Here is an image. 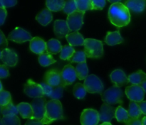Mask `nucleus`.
I'll list each match as a JSON object with an SVG mask.
<instances>
[{
  "instance_id": "22",
  "label": "nucleus",
  "mask_w": 146,
  "mask_h": 125,
  "mask_svg": "<svg viewBox=\"0 0 146 125\" xmlns=\"http://www.w3.org/2000/svg\"><path fill=\"white\" fill-rule=\"evenodd\" d=\"M36 21L41 24L42 26H46L52 21L53 15L51 11L48 9H44L41 11H40L36 16Z\"/></svg>"
},
{
  "instance_id": "32",
  "label": "nucleus",
  "mask_w": 146,
  "mask_h": 125,
  "mask_svg": "<svg viewBox=\"0 0 146 125\" xmlns=\"http://www.w3.org/2000/svg\"><path fill=\"white\" fill-rule=\"evenodd\" d=\"M77 10L85 13L88 10H93V3L91 0H76Z\"/></svg>"
},
{
  "instance_id": "8",
  "label": "nucleus",
  "mask_w": 146,
  "mask_h": 125,
  "mask_svg": "<svg viewBox=\"0 0 146 125\" xmlns=\"http://www.w3.org/2000/svg\"><path fill=\"white\" fill-rule=\"evenodd\" d=\"M24 93L29 97L38 98L44 96V90L40 84L34 82L31 79H29L24 85Z\"/></svg>"
},
{
  "instance_id": "29",
  "label": "nucleus",
  "mask_w": 146,
  "mask_h": 125,
  "mask_svg": "<svg viewBox=\"0 0 146 125\" xmlns=\"http://www.w3.org/2000/svg\"><path fill=\"white\" fill-rule=\"evenodd\" d=\"M115 117L118 122H122V123L125 124L130 119L128 111L125 110L122 106H118V107L115 109Z\"/></svg>"
},
{
  "instance_id": "9",
  "label": "nucleus",
  "mask_w": 146,
  "mask_h": 125,
  "mask_svg": "<svg viewBox=\"0 0 146 125\" xmlns=\"http://www.w3.org/2000/svg\"><path fill=\"white\" fill-rule=\"evenodd\" d=\"M44 82L53 88L62 86L61 72L58 69L53 68L46 72L44 77Z\"/></svg>"
},
{
  "instance_id": "54",
  "label": "nucleus",
  "mask_w": 146,
  "mask_h": 125,
  "mask_svg": "<svg viewBox=\"0 0 146 125\" xmlns=\"http://www.w3.org/2000/svg\"><path fill=\"white\" fill-rule=\"evenodd\" d=\"M1 90H3V86H2V84H1V81H0V92H1Z\"/></svg>"
},
{
  "instance_id": "44",
  "label": "nucleus",
  "mask_w": 146,
  "mask_h": 125,
  "mask_svg": "<svg viewBox=\"0 0 146 125\" xmlns=\"http://www.w3.org/2000/svg\"><path fill=\"white\" fill-rule=\"evenodd\" d=\"M1 1L4 9L7 8V7H14L17 4V1L15 0H1Z\"/></svg>"
},
{
  "instance_id": "31",
  "label": "nucleus",
  "mask_w": 146,
  "mask_h": 125,
  "mask_svg": "<svg viewBox=\"0 0 146 125\" xmlns=\"http://www.w3.org/2000/svg\"><path fill=\"white\" fill-rule=\"evenodd\" d=\"M75 52V49L71 45H64L62 47V49H61V52H60L59 58L61 60H63V61H68L73 56V55H74Z\"/></svg>"
},
{
  "instance_id": "41",
  "label": "nucleus",
  "mask_w": 146,
  "mask_h": 125,
  "mask_svg": "<svg viewBox=\"0 0 146 125\" xmlns=\"http://www.w3.org/2000/svg\"><path fill=\"white\" fill-rule=\"evenodd\" d=\"M40 85H41V87H42L43 90H44V95H46V96H47V97L49 96L50 94H51V92H52L54 88L51 86H50L49 85H48V84H47L46 82H44V81L43 82H41Z\"/></svg>"
},
{
  "instance_id": "49",
  "label": "nucleus",
  "mask_w": 146,
  "mask_h": 125,
  "mask_svg": "<svg viewBox=\"0 0 146 125\" xmlns=\"http://www.w3.org/2000/svg\"><path fill=\"white\" fill-rule=\"evenodd\" d=\"M141 86L142 87V88L143 89V90L145 91V92H146V80L141 84Z\"/></svg>"
},
{
  "instance_id": "40",
  "label": "nucleus",
  "mask_w": 146,
  "mask_h": 125,
  "mask_svg": "<svg viewBox=\"0 0 146 125\" xmlns=\"http://www.w3.org/2000/svg\"><path fill=\"white\" fill-rule=\"evenodd\" d=\"M92 3L93 10H102L105 7L106 1L105 0H100V1L94 0V1H92Z\"/></svg>"
},
{
  "instance_id": "57",
  "label": "nucleus",
  "mask_w": 146,
  "mask_h": 125,
  "mask_svg": "<svg viewBox=\"0 0 146 125\" xmlns=\"http://www.w3.org/2000/svg\"><path fill=\"white\" fill-rule=\"evenodd\" d=\"M1 106L0 105V113H1Z\"/></svg>"
},
{
  "instance_id": "23",
  "label": "nucleus",
  "mask_w": 146,
  "mask_h": 125,
  "mask_svg": "<svg viewBox=\"0 0 146 125\" xmlns=\"http://www.w3.org/2000/svg\"><path fill=\"white\" fill-rule=\"evenodd\" d=\"M123 41L122 36L118 31L108 32L105 38V43L108 45H115L121 43Z\"/></svg>"
},
{
  "instance_id": "52",
  "label": "nucleus",
  "mask_w": 146,
  "mask_h": 125,
  "mask_svg": "<svg viewBox=\"0 0 146 125\" xmlns=\"http://www.w3.org/2000/svg\"><path fill=\"white\" fill-rule=\"evenodd\" d=\"M101 125H112L110 122H104V123H102Z\"/></svg>"
},
{
  "instance_id": "14",
  "label": "nucleus",
  "mask_w": 146,
  "mask_h": 125,
  "mask_svg": "<svg viewBox=\"0 0 146 125\" xmlns=\"http://www.w3.org/2000/svg\"><path fill=\"white\" fill-rule=\"evenodd\" d=\"M1 60L7 66L14 67L18 63V55L14 50L4 48L1 51Z\"/></svg>"
},
{
  "instance_id": "50",
  "label": "nucleus",
  "mask_w": 146,
  "mask_h": 125,
  "mask_svg": "<svg viewBox=\"0 0 146 125\" xmlns=\"http://www.w3.org/2000/svg\"><path fill=\"white\" fill-rule=\"evenodd\" d=\"M142 125H146V116H144L142 119Z\"/></svg>"
},
{
  "instance_id": "48",
  "label": "nucleus",
  "mask_w": 146,
  "mask_h": 125,
  "mask_svg": "<svg viewBox=\"0 0 146 125\" xmlns=\"http://www.w3.org/2000/svg\"><path fill=\"white\" fill-rule=\"evenodd\" d=\"M138 105H139L140 109H141L142 113L146 115V100L138 102Z\"/></svg>"
},
{
  "instance_id": "19",
  "label": "nucleus",
  "mask_w": 146,
  "mask_h": 125,
  "mask_svg": "<svg viewBox=\"0 0 146 125\" xmlns=\"http://www.w3.org/2000/svg\"><path fill=\"white\" fill-rule=\"evenodd\" d=\"M124 5L129 9V11L136 13H141L144 11L146 7V1L145 0H128Z\"/></svg>"
},
{
  "instance_id": "33",
  "label": "nucleus",
  "mask_w": 146,
  "mask_h": 125,
  "mask_svg": "<svg viewBox=\"0 0 146 125\" xmlns=\"http://www.w3.org/2000/svg\"><path fill=\"white\" fill-rule=\"evenodd\" d=\"M19 113L17 107L12 103V102H9L7 104V105L1 107V114L4 116H7V115H11V114H16Z\"/></svg>"
},
{
  "instance_id": "3",
  "label": "nucleus",
  "mask_w": 146,
  "mask_h": 125,
  "mask_svg": "<svg viewBox=\"0 0 146 125\" xmlns=\"http://www.w3.org/2000/svg\"><path fill=\"white\" fill-rule=\"evenodd\" d=\"M84 53L86 58H99L104 54L102 41L94 38H86L84 42Z\"/></svg>"
},
{
  "instance_id": "43",
  "label": "nucleus",
  "mask_w": 146,
  "mask_h": 125,
  "mask_svg": "<svg viewBox=\"0 0 146 125\" xmlns=\"http://www.w3.org/2000/svg\"><path fill=\"white\" fill-rule=\"evenodd\" d=\"M8 39L5 37L4 33L0 30V48H5L8 45Z\"/></svg>"
},
{
  "instance_id": "25",
  "label": "nucleus",
  "mask_w": 146,
  "mask_h": 125,
  "mask_svg": "<svg viewBox=\"0 0 146 125\" xmlns=\"http://www.w3.org/2000/svg\"><path fill=\"white\" fill-rule=\"evenodd\" d=\"M62 47L60 41L56 38H51L46 43V51L50 54H56L61 52Z\"/></svg>"
},
{
  "instance_id": "42",
  "label": "nucleus",
  "mask_w": 146,
  "mask_h": 125,
  "mask_svg": "<svg viewBox=\"0 0 146 125\" xmlns=\"http://www.w3.org/2000/svg\"><path fill=\"white\" fill-rule=\"evenodd\" d=\"M9 75L8 66L6 65H0V78H7Z\"/></svg>"
},
{
  "instance_id": "5",
  "label": "nucleus",
  "mask_w": 146,
  "mask_h": 125,
  "mask_svg": "<svg viewBox=\"0 0 146 125\" xmlns=\"http://www.w3.org/2000/svg\"><path fill=\"white\" fill-rule=\"evenodd\" d=\"M85 89L89 93H98L102 95L104 91V85L98 77L95 75H89L84 80V83Z\"/></svg>"
},
{
  "instance_id": "12",
  "label": "nucleus",
  "mask_w": 146,
  "mask_h": 125,
  "mask_svg": "<svg viewBox=\"0 0 146 125\" xmlns=\"http://www.w3.org/2000/svg\"><path fill=\"white\" fill-rule=\"evenodd\" d=\"M99 122L98 112L96 109H86L81 113V125H98Z\"/></svg>"
},
{
  "instance_id": "17",
  "label": "nucleus",
  "mask_w": 146,
  "mask_h": 125,
  "mask_svg": "<svg viewBox=\"0 0 146 125\" xmlns=\"http://www.w3.org/2000/svg\"><path fill=\"white\" fill-rule=\"evenodd\" d=\"M54 31L57 38H63L68 35L70 29L68 26L66 21L64 20H56L54 22Z\"/></svg>"
},
{
  "instance_id": "26",
  "label": "nucleus",
  "mask_w": 146,
  "mask_h": 125,
  "mask_svg": "<svg viewBox=\"0 0 146 125\" xmlns=\"http://www.w3.org/2000/svg\"><path fill=\"white\" fill-rule=\"evenodd\" d=\"M128 113L129 117L131 119H138L141 117L143 114L138 103L135 102H133V101H131V102L129 103Z\"/></svg>"
},
{
  "instance_id": "1",
  "label": "nucleus",
  "mask_w": 146,
  "mask_h": 125,
  "mask_svg": "<svg viewBox=\"0 0 146 125\" xmlns=\"http://www.w3.org/2000/svg\"><path fill=\"white\" fill-rule=\"evenodd\" d=\"M108 18L112 24L118 28L125 26L131 21L130 11L121 2L111 4L108 10Z\"/></svg>"
},
{
  "instance_id": "7",
  "label": "nucleus",
  "mask_w": 146,
  "mask_h": 125,
  "mask_svg": "<svg viewBox=\"0 0 146 125\" xmlns=\"http://www.w3.org/2000/svg\"><path fill=\"white\" fill-rule=\"evenodd\" d=\"M46 104V100L44 97L34 99V100L31 103V107H32L33 112H34L33 119L41 121L45 114Z\"/></svg>"
},
{
  "instance_id": "13",
  "label": "nucleus",
  "mask_w": 146,
  "mask_h": 125,
  "mask_svg": "<svg viewBox=\"0 0 146 125\" xmlns=\"http://www.w3.org/2000/svg\"><path fill=\"white\" fill-rule=\"evenodd\" d=\"M76 70L71 65H66L64 67L61 71V78H62V87L68 86L74 83L76 79Z\"/></svg>"
},
{
  "instance_id": "30",
  "label": "nucleus",
  "mask_w": 146,
  "mask_h": 125,
  "mask_svg": "<svg viewBox=\"0 0 146 125\" xmlns=\"http://www.w3.org/2000/svg\"><path fill=\"white\" fill-rule=\"evenodd\" d=\"M38 63L41 66L47 67L56 63V61L52 55L48 53H44L38 55Z\"/></svg>"
},
{
  "instance_id": "11",
  "label": "nucleus",
  "mask_w": 146,
  "mask_h": 125,
  "mask_svg": "<svg viewBox=\"0 0 146 125\" xmlns=\"http://www.w3.org/2000/svg\"><path fill=\"white\" fill-rule=\"evenodd\" d=\"M125 95L131 101L140 102L143 101L145 97V91L141 85H132L125 88Z\"/></svg>"
},
{
  "instance_id": "51",
  "label": "nucleus",
  "mask_w": 146,
  "mask_h": 125,
  "mask_svg": "<svg viewBox=\"0 0 146 125\" xmlns=\"http://www.w3.org/2000/svg\"><path fill=\"white\" fill-rule=\"evenodd\" d=\"M109 1L111 3H112V4H115V3L120 2V1H118V0H115V1H113V0H109Z\"/></svg>"
},
{
  "instance_id": "10",
  "label": "nucleus",
  "mask_w": 146,
  "mask_h": 125,
  "mask_svg": "<svg viewBox=\"0 0 146 125\" xmlns=\"http://www.w3.org/2000/svg\"><path fill=\"white\" fill-rule=\"evenodd\" d=\"M7 39L17 43H23L26 41H31L33 38L28 31L21 27H17L9 34Z\"/></svg>"
},
{
  "instance_id": "2",
  "label": "nucleus",
  "mask_w": 146,
  "mask_h": 125,
  "mask_svg": "<svg viewBox=\"0 0 146 125\" xmlns=\"http://www.w3.org/2000/svg\"><path fill=\"white\" fill-rule=\"evenodd\" d=\"M64 112L61 102L56 99L48 101L46 107V112L41 122L44 125L51 124L54 121L64 119Z\"/></svg>"
},
{
  "instance_id": "20",
  "label": "nucleus",
  "mask_w": 146,
  "mask_h": 125,
  "mask_svg": "<svg viewBox=\"0 0 146 125\" xmlns=\"http://www.w3.org/2000/svg\"><path fill=\"white\" fill-rule=\"evenodd\" d=\"M17 107L19 113L20 114L23 119H33L34 112H33L31 104H29L27 102H21L17 105Z\"/></svg>"
},
{
  "instance_id": "18",
  "label": "nucleus",
  "mask_w": 146,
  "mask_h": 125,
  "mask_svg": "<svg viewBox=\"0 0 146 125\" xmlns=\"http://www.w3.org/2000/svg\"><path fill=\"white\" fill-rule=\"evenodd\" d=\"M29 48L33 53L41 55L46 51V43L39 37H34L30 41Z\"/></svg>"
},
{
  "instance_id": "4",
  "label": "nucleus",
  "mask_w": 146,
  "mask_h": 125,
  "mask_svg": "<svg viewBox=\"0 0 146 125\" xmlns=\"http://www.w3.org/2000/svg\"><path fill=\"white\" fill-rule=\"evenodd\" d=\"M123 92L122 89L115 85L111 87L108 88L107 90L104 91V93L101 95L102 100L104 103H106L108 105H116V104H121L122 105L123 103Z\"/></svg>"
},
{
  "instance_id": "15",
  "label": "nucleus",
  "mask_w": 146,
  "mask_h": 125,
  "mask_svg": "<svg viewBox=\"0 0 146 125\" xmlns=\"http://www.w3.org/2000/svg\"><path fill=\"white\" fill-rule=\"evenodd\" d=\"M115 109L111 105H108L106 103H104L98 112L99 114L100 122H110L113 117H115Z\"/></svg>"
},
{
  "instance_id": "38",
  "label": "nucleus",
  "mask_w": 146,
  "mask_h": 125,
  "mask_svg": "<svg viewBox=\"0 0 146 125\" xmlns=\"http://www.w3.org/2000/svg\"><path fill=\"white\" fill-rule=\"evenodd\" d=\"M64 88L62 86L57 87V88H54L52 92H51L48 97L51 98V99H56V100H59L63 96V93H64Z\"/></svg>"
},
{
  "instance_id": "6",
  "label": "nucleus",
  "mask_w": 146,
  "mask_h": 125,
  "mask_svg": "<svg viewBox=\"0 0 146 125\" xmlns=\"http://www.w3.org/2000/svg\"><path fill=\"white\" fill-rule=\"evenodd\" d=\"M84 14L85 13L77 10L70 15H68L66 22L70 31L76 32L81 29L84 24Z\"/></svg>"
},
{
  "instance_id": "28",
  "label": "nucleus",
  "mask_w": 146,
  "mask_h": 125,
  "mask_svg": "<svg viewBox=\"0 0 146 125\" xmlns=\"http://www.w3.org/2000/svg\"><path fill=\"white\" fill-rule=\"evenodd\" d=\"M75 70L76 77L81 80H85L88 75V68L87 66L86 62L77 64Z\"/></svg>"
},
{
  "instance_id": "36",
  "label": "nucleus",
  "mask_w": 146,
  "mask_h": 125,
  "mask_svg": "<svg viewBox=\"0 0 146 125\" xmlns=\"http://www.w3.org/2000/svg\"><path fill=\"white\" fill-rule=\"evenodd\" d=\"M68 61L70 63H78L86 62V56L85 53L82 51H76L73 56L68 60Z\"/></svg>"
},
{
  "instance_id": "35",
  "label": "nucleus",
  "mask_w": 146,
  "mask_h": 125,
  "mask_svg": "<svg viewBox=\"0 0 146 125\" xmlns=\"http://www.w3.org/2000/svg\"><path fill=\"white\" fill-rule=\"evenodd\" d=\"M4 125H21V122L19 116L16 114L7 115L2 117Z\"/></svg>"
},
{
  "instance_id": "53",
  "label": "nucleus",
  "mask_w": 146,
  "mask_h": 125,
  "mask_svg": "<svg viewBox=\"0 0 146 125\" xmlns=\"http://www.w3.org/2000/svg\"><path fill=\"white\" fill-rule=\"evenodd\" d=\"M0 125H4V122H3L2 121V118L0 117Z\"/></svg>"
},
{
  "instance_id": "39",
  "label": "nucleus",
  "mask_w": 146,
  "mask_h": 125,
  "mask_svg": "<svg viewBox=\"0 0 146 125\" xmlns=\"http://www.w3.org/2000/svg\"><path fill=\"white\" fill-rule=\"evenodd\" d=\"M11 102V96L9 92L6 90H1L0 92V105L1 107L7 105Z\"/></svg>"
},
{
  "instance_id": "21",
  "label": "nucleus",
  "mask_w": 146,
  "mask_h": 125,
  "mask_svg": "<svg viewBox=\"0 0 146 125\" xmlns=\"http://www.w3.org/2000/svg\"><path fill=\"white\" fill-rule=\"evenodd\" d=\"M66 38L69 45L72 47L84 45L85 42L84 36L78 31L71 33L66 36Z\"/></svg>"
},
{
  "instance_id": "16",
  "label": "nucleus",
  "mask_w": 146,
  "mask_h": 125,
  "mask_svg": "<svg viewBox=\"0 0 146 125\" xmlns=\"http://www.w3.org/2000/svg\"><path fill=\"white\" fill-rule=\"evenodd\" d=\"M113 83L117 87H122L127 85L129 82L128 78L126 76L125 72L121 69H117L113 71L110 75Z\"/></svg>"
},
{
  "instance_id": "24",
  "label": "nucleus",
  "mask_w": 146,
  "mask_h": 125,
  "mask_svg": "<svg viewBox=\"0 0 146 125\" xmlns=\"http://www.w3.org/2000/svg\"><path fill=\"white\" fill-rule=\"evenodd\" d=\"M128 78L129 82H131L132 85H141L146 80V74L143 71L140 70L137 72L131 74Z\"/></svg>"
},
{
  "instance_id": "45",
  "label": "nucleus",
  "mask_w": 146,
  "mask_h": 125,
  "mask_svg": "<svg viewBox=\"0 0 146 125\" xmlns=\"http://www.w3.org/2000/svg\"><path fill=\"white\" fill-rule=\"evenodd\" d=\"M7 16V11L6 9L0 8V26L4 24L6 17Z\"/></svg>"
},
{
  "instance_id": "27",
  "label": "nucleus",
  "mask_w": 146,
  "mask_h": 125,
  "mask_svg": "<svg viewBox=\"0 0 146 125\" xmlns=\"http://www.w3.org/2000/svg\"><path fill=\"white\" fill-rule=\"evenodd\" d=\"M65 1L63 0H48L46 1V5L51 11H60L63 10Z\"/></svg>"
},
{
  "instance_id": "47",
  "label": "nucleus",
  "mask_w": 146,
  "mask_h": 125,
  "mask_svg": "<svg viewBox=\"0 0 146 125\" xmlns=\"http://www.w3.org/2000/svg\"><path fill=\"white\" fill-rule=\"evenodd\" d=\"M25 125H44L41 121L36 120V119H29L26 122Z\"/></svg>"
},
{
  "instance_id": "34",
  "label": "nucleus",
  "mask_w": 146,
  "mask_h": 125,
  "mask_svg": "<svg viewBox=\"0 0 146 125\" xmlns=\"http://www.w3.org/2000/svg\"><path fill=\"white\" fill-rule=\"evenodd\" d=\"M73 93H74V95L77 99H81L85 97L87 91L85 89V87L83 84L76 83L74 86V88H73Z\"/></svg>"
},
{
  "instance_id": "46",
  "label": "nucleus",
  "mask_w": 146,
  "mask_h": 125,
  "mask_svg": "<svg viewBox=\"0 0 146 125\" xmlns=\"http://www.w3.org/2000/svg\"><path fill=\"white\" fill-rule=\"evenodd\" d=\"M125 125H142V119H141L140 118L138 119L130 118L129 120L125 124Z\"/></svg>"
},
{
  "instance_id": "55",
  "label": "nucleus",
  "mask_w": 146,
  "mask_h": 125,
  "mask_svg": "<svg viewBox=\"0 0 146 125\" xmlns=\"http://www.w3.org/2000/svg\"><path fill=\"white\" fill-rule=\"evenodd\" d=\"M0 8H4V7H3V6H2V4H1V0H0Z\"/></svg>"
},
{
  "instance_id": "37",
  "label": "nucleus",
  "mask_w": 146,
  "mask_h": 125,
  "mask_svg": "<svg viewBox=\"0 0 146 125\" xmlns=\"http://www.w3.org/2000/svg\"><path fill=\"white\" fill-rule=\"evenodd\" d=\"M77 11V7L76 4V1H66L65 4H64V9H63V11L65 14L70 15L71 14L74 13V11Z\"/></svg>"
},
{
  "instance_id": "56",
  "label": "nucleus",
  "mask_w": 146,
  "mask_h": 125,
  "mask_svg": "<svg viewBox=\"0 0 146 125\" xmlns=\"http://www.w3.org/2000/svg\"><path fill=\"white\" fill-rule=\"evenodd\" d=\"M1 51H0V59H1Z\"/></svg>"
}]
</instances>
